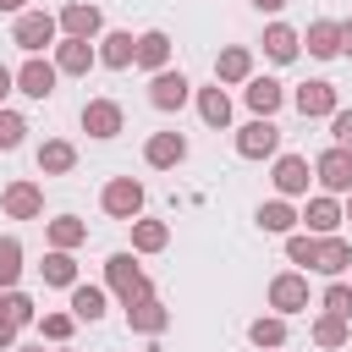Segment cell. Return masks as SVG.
I'll return each mask as SVG.
<instances>
[{
	"instance_id": "6da1fadb",
	"label": "cell",
	"mask_w": 352,
	"mask_h": 352,
	"mask_svg": "<svg viewBox=\"0 0 352 352\" xmlns=\"http://www.w3.org/2000/svg\"><path fill=\"white\" fill-rule=\"evenodd\" d=\"M104 286H110V297H116L121 308H132V302H143V297H160L154 280H148V270L138 264L132 248H121V253L104 258Z\"/></svg>"
},
{
	"instance_id": "7a4b0ae2",
	"label": "cell",
	"mask_w": 352,
	"mask_h": 352,
	"mask_svg": "<svg viewBox=\"0 0 352 352\" xmlns=\"http://www.w3.org/2000/svg\"><path fill=\"white\" fill-rule=\"evenodd\" d=\"M11 44L22 50V55H44V50H55L60 44V22H55V11H22V16H11Z\"/></svg>"
},
{
	"instance_id": "3957f363",
	"label": "cell",
	"mask_w": 352,
	"mask_h": 352,
	"mask_svg": "<svg viewBox=\"0 0 352 352\" xmlns=\"http://www.w3.org/2000/svg\"><path fill=\"white\" fill-rule=\"evenodd\" d=\"M143 198H148V192H143L138 176H110V182L99 187V209H104L110 220H126V226L143 214Z\"/></svg>"
},
{
	"instance_id": "277c9868",
	"label": "cell",
	"mask_w": 352,
	"mask_h": 352,
	"mask_svg": "<svg viewBox=\"0 0 352 352\" xmlns=\"http://www.w3.org/2000/svg\"><path fill=\"white\" fill-rule=\"evenodd\" d=\"M292 104H297L302 121H330V116L341 110V88H336L330 77H308V82L292 94Z\"/></svg>"
},
{
	"instance_id": "5b68a950",
	"label": "cell",
	"mask_w": 352,
	"mask_h": 352,
	"mask_svg": "<svg viewBox=\"0 0 352 352\" xmlns=\"http://www.w3.org/2000/svg\"><path fill=\"white\" fill-rule=\"evenodd\" d=\"M236 154H242V160H275V154H280V126H275V116L242 121V126H236Z\"/></svg>"
},
{
	"instance_id": "8992f818",
	"label": "cell",
	"mask_w": 352,
	"mask_h": 352,
	"mask_svg": "<svg viewBox=\"0 0 352 352\" xmlns=\"http://www.w3.org/2000/svg\"><path fill=\"white\" fill-rule=\"evenodd\" d=\"M314 182H319V192L346 198V192H352V148H346V143H330V148L314 160Z\"/></svg>"
},
{
	"instance_id": "52a82bcc",
	"label": "cell",
	"mask_w": 352,
	"mask_h": 352,
	"mask_svg": "<svg viewBox=\"0 0 352 352\" xmlns=\"http://www.w3.org/2000/svg\"><path fill=\"white\" fill-rule=\"evenodd\" d=\"M270 182L280 198H308V182H314V160L308 154H275L270 165Z\"/></svg>"
},
{
	"instance_id": "ba28073f",
	"label": "cell",
	"mask_w": 352,
	"mask_h": 352,
	"mask_svg": "<svg viewBox=\"0 0 352 352\" xmlns=\"http://www.w3.org/2000/svg\"><path fill=\"white\" fill-rule=\"evenodd\" d=\"M308 302H314V292H308V270H280V275L270 280V308H275V314L292 319V314H302Z\"/></svg>"
},
{
	"instance_id": "9c48e42d",
	"label": "cell",
	"mask_w": 352,
	"mask_h": 352,
	"mask_svg": "<svg viewBox=\"0 0 352 352\" xmlns=\"http://www.w3.org/2000/svg\"><path fill=\"white\" fill-rule=\"evenodd\" d=\"M55 22H60V38H99L104 33V11L94 0H66L55 11Z\"/></svg>"
},
{
	"instance_id": "30bf717a",
	"label": "cell",
	"mask_w": 352,
	"mask_h": 352,
	"mask_svg": "<svg viewBox=\"0 0 352 352\" xmlns=\"http://www.w3.org/2000/svg\"><path fill=\"white\" fill-rule=\"evenodd\" d=\"M77 121H82V132H88V138H99V143H110V138H121V132H126V110H121L116 99H88Z\"/></svg>"
},
{
	"instance_id": "8fae6325",
	"label": "cell",
	"mask_w": 352,
	"mask_h": 352,
	"mask_svg": "<svg viewBox=\"0 0 352 352\" xmlns=\"http://www.w3.org/2000/svg\"><path fill=\"white\" fill-rule=\"evenodd\" d=\"M0 209H6V220H38L44 214V187L28 182V176H16V182L0 187Z\"/></svg>"
},
{
	"instance_id": "7c38bea8",
	"label": "cell",
	"mask_w": 352,
	"mask_h": 352,
	"mask_svg": "<svg viewBox=\"0 0 352 352\" xmlns=\"http://www.w3.org/2000/svg\"><path fill=\"white\" fill-rule=\"evenodd\" d=\"M297 214H302V231H314V236H330V231L346 226V209H341L336 192H308V204Z\"/></svg>"
},
{
	"instance_id": "4fadbf2b",
	"label": "cell",
	"mask_w": 352,
	"mask_h": 352,
	"mask_svg": "<svg viewBox=\"0 0 352 352\" xmlns=\"http://www.w3.org/2000/svg\"><path fill=\"white\" fill-rule=\"evenodd\" d=\"M187 99H192V82H187V72L165 66V72H154V77H148V104H154V110H165V116H170V110H182Z\"/></svg>"
},
{
	"instance_id": "5bb4252c",
	"label": "cell",
	"mask_w": 352,
	"mask_h": 352,
	"mask_svg": "<svg viewBox=\"0 0 352 352\" xmlns=\"http://www.w3.org/2000/svg\"><path fill=\"white\" fill-rule=\"evenodd\" d=\"M50 60H55L60 77H88V72L99 66V44H94V38H60Z\"/></svg>"
},
{
	"instance_id": "9a60e30c",
	"label": "cell",
	"mask_w": 352,
	"mask_h": 352,
	"mask_svg": "<svg viewBox=\"0 0 352 352\" xmlns=\"http://www.w3.org/2000/svg\"><path fill=\"white\" fill-rule=\"evenodd\" d=\"M94 44H99V66H104V72H126V66H138V38H132L126 28H104Z\"/></svg>"
},
{
	"instance_id": "2e32d148",
	"label": "cell",
	"mask_w": 352,
	"mask_h": 352,
	"mask_svg": "<svg viewBox=\"0 0 352 352\" xmlns=\"http://www.w3.org/2000/svg\"><path fill=\"white\" fill-rule=\"evenodd\" d=\"M55 82H60V72H55V60H44V55H28V60L16 66V94H28V99H50Z\"/></svg>"
},
{
	"instance_id": "e0dca14e",
	"label": "cell",
	"mask_w": 352,
	"mask_h": 352,
	"mask_svg": "<svg viewBox=\"0 0 352 352\" xmlns=\"http://www.w3.org/2000/svg\"><path fill=\"white\" fill-rule=\"evenodd\" d=\"M253 226H258L264 236H292V231L302 226V214H297V204H292V198H280V192H275L270 204H258V209H253Z\"/></svg>"
},
{
	"instance_id": "ac0fdd59",
	"label": "cell",
	"mask_w": 352,
	"mask_h": 352,
	"mask_svg": "<svg viewBox=\"0 0 352 352\" xmlns=\"http://www.w3.org/2000/svg\"><path fill=\"white\" fill-rule=\"evenodd\" d=\"M187 160V138L182 132H148V143H143V165L148 170H176Z\"/></svg>"
},
{
	"instance_id": "d6986e66",
	"label": "cell",
	"mask_w": 352,
	"mask_h": 352,
	"mask_svg": "<svg viewBox=\"0 0 352 352\" xmlns=\"http://www.w3.org/2000/svg\"><path fill=\"white\" fill-rule=\"evenodd\" d=\"M253 77V50L248 44H226L220 55H214V82L220 88H242Z\"/></svg>"
},
{
	"instance_id": "ffe728a7",
	"label": "cell",
	"mask_w": 352,
	"mask_h": 352,
	"mask_svg": "<svg viewBox=\"0 0 352 352\" xmlns=\"http://www.w3.org/2000/svg\"><path fill=\"white\" fill-rule=\"evenodd\" d=\"M308 341L314 346H324V352H341V346H352V319H341V314H314L308 319Z\"/></svg>"
},
{
	"instance_id": "44dd1931",
	"label": "cell",
	"mask_w": 352,
	"mask_h": 352,
	"mask_svg": "<svg viewBox=\"0 0 352 352\" xmlns=\"http://www.w3.org/2000/svg\"><path fill=\"white\" fill-rule=\"evenodd\" d=\"M258 44H264V55H270V60H275V66H292V60H297V55H302V33H297V28H292V22H270V28H264V38H258Z\"/></svg>"
},
{
	"instance_id": "7402d4cb",
	"label": "cell",
	"mask_w": 352,
	"mask_h": 352,
	"mask_svg": "<svg viewBox=\"0 0 352 352\" xmlns=\"http://www.w3.org/2000/svg\"><path fill=\"white\" fill-rule=\"evenodd\" d=\"M192 104H198V121H204V126H214V132H226V126H231V94H226L220 82L192 88Z\"/></svg>"
},
{
	"instance_id": "603a6c76",
	"label": "cell",
	"mask_w": 352,
	"mask_h": 352,
	"mask_svg": "<svg viewBox=\"0 0 352 352\" xmlns=\"http://www.w3.org/2000/svg\"><path fill=\"white\" fill-rule=\"evenodd\" d=\"M126 330H132V336H165V330H170V308H165L160 297H143V302L126 308Z\"/></svg>"
},
{
	"instance_id": "cb8c5ba5",
	"label": "cell",
	"mask_w": 352,
	"mask_h": 352,
	"mask_svg": "<svg viewBox=\"0 0 352 352\" xmlns=\"http://www.w3.org/2000/svg\"><path fill=\"white\" fill-rule=\"evenodd\" d=\"M346 270H352V242H346L341 231L319 236V264H314V275H324V280H341Z\"/></svg>"
},
{
	"instance_id": "d4e9b609",
	"label": "cell",
	"mask_w": 352,
	"mask_h": 352,
	"mask_svg": "<svg viewBox=\"0 0 352 352\" xmlns=\"http://www.w3.org/2000/svg\"><path fill=\"white\" fill-rule=\"evenodd\" d=\"M242 99H248L253 116H275V110L286 104V88H280L275 77H258V72H253V77L242 82Z\"/></svg>"
},
{
	"instance_id": "484cf974",
	"label": "cell",
	"mask_w": 352,
	"mask_h": 352,
	"mask_svg": "<svg viewBox=\"0 0 352 352\" xmlns=\"http://www.w3.org/2000/svg\"><path fill=\"white\" fill-rule=\"evenodd\" d=\"M33 160H38V176H66V170H77V143L72 138H44Z\"/></svg>"
},
{
	"instance_id": "4316f807",
	"label": "cell",
	"mask_w": 352,
	"mask_h": 352,
	"mask_svg": "<svg viewBox=\"0 0 352 352\" xmlns=\"http://www.w3.org/2000/svg\"><path fill=\"white\" fill-rule=\"evenodd\" d=\"M66 308L77 314V324H99V319H104V308H110V286H88V280H77Z\"/></svg>"
},
{
	"instance_id": "83f0119b",
	"label": "cell",
	"mask_w": 352,
	"mask_h": 352,
	"mask_svg": "<svg viewBox=\"0 0 352 352\" xmlns=\"http://www.w3.org/2000/svg\"><path fill=\"white\" fill-rule=\"evenodd\" d=\"M302 50H308L314 60H336V55H341V22H330V16L308 22V33H302Z\"/></svg>"
},
{
	"instance_id": "f1b7e54d",
	"label": "cell",
	"mask_w": 352,
	"mask_h": 352,
	"mask_svg": "<svg viewBox=\"0 0 352 352\" xmlns=\"http://www.w3.org/2000/svg\"><path fill=\"white\" fill-rule=\"evenodd\" d=\"M138 66H143L148 77L170 66V33H165V28H143V33H138Z\"/></svg>"
},
{
	"instance_id": "f546056e",
	"label": "cell",
	"mask_w": 352,
	"mask_h": 352,
	"mask_svg": "<svg viewBox=\"0 0 352 352\" xmlns=\"http://www.w3.org/2000/svg\"><path fill=\"white\" fill-rule=\"evenodd\" d=\"M44 242L77 253V248L88 242V220H77V214H55V220H44Z\"/></svg>"
},
{
	"instance_id": "4dcf8cb0",
	"label": "cell",
	"mask_w": 352,
	"mask_h": 352,
	"mask_svg": "<svg viewBox=\"0 0 352 352\" xmlns=\"http://www.w3.org/2000/svg\"><path fill=\"white\" fill-rule=\"evenodd\" d=\"M165 248H170V226L138 214V220H132V253H165Z\"/></svg>"
},
{
	"instance_id": "1f68e13d",
	"label": "cell",
	"mask_w": 352,
	"mask_h": 352,
	"mask_svg": "<svg viewBox=\"0 0 352 352\" xmlns=\"http://www.w3.org/2000/svg\"><path fill=\"white\" fill-rule=\"evenodd\" d=\"M38 275H44V286H77V253H66V248H50L44 253V264H38Z\"/></svg>"
},
{
	"instance_id": "d6a6232c",
	"label": "cell",
	"mask_w": 352,
	"mask_h": 352,
	"mask_svg": "<svg viewBox=\"0 0 352 352\" xmlns=\"http://www.w3.org/2000/svg\"><path fill=\"white\" fill-rule=\"evenodd\" d=\"M286 314H258L253 324H248V341L258 346V352H275V346H286Z\"/></svg>"
},
{
	"instance_id": "836d02e7",
	"label": "cell",
	"mask_w": 352,
	"mask_h": 352,
	"mask_svg": "<svg viewBox=\"0 0 352 352\" xmlns=\"http://www.w3.org/2000/svg\"><path fill=\"white\" fill-rule=\"evenodd\" d=\"M286 264H297V270H314V264H319V236L297 226V231L286 236Z\"/></svg>"
},
{
	"instance_id": "e575fe53",
	"label": "cell",
	"mask_w": 352,
	"mask_h": 352,
	"mask_svg": "<svg viewBox=\"0 0 352 352\" xmlns=\"http://www.w3.org/2000/svg\"><path fill=\"white\" fill-rule=\"evenodd\" d=\"M16 280H22V242L6 231L0 236V292H11Z\"/></svg>"
},
{
	"instance_id": "d590c367",
	"label": "cell",
	"mask_w": 352,
	"mask_h": 352,
	"mask_svg": "<svg viewBox=\"0 0 352 352\" xmlns=\"http://www.w3.org/2000/svg\"><path fill=\"white\" fill-rule=\"evenodd\" d=\"M72 330H77V314H72V308H66V314H38V336H44V341L66 346V341H72Z\"/></svg>"
},
{
	"instance_id": "8d00e7d4",
	"label": "cell",
	"mask_w": 352,
	"mask_h": 352,
	"mask_svg": "<svg viewBox=\"0 0 352 352\" xmlns=\"http://www.w3.org/2000/svg\"><path fill=\"white\" fill-rule=\"evenodd\" d=\"M319 308H324V314H341V319H352V286H346V280H330V286L319 292Z\"/></svg>"
},
{
	"instance_id": "74e56055",
	"label": "cell",
	"mask_w": 352,
	"mask_h": 352,
	"mask_svg": "<svg viewBox=\"0 0 352 352\" xmlns=\"http://www.w3.org/2000/svg\"><path fill=\"white\" fill-rule=\"evenodd\" d=\"M22 138H28V121H22L16 110H6V104H0V154L22 148Z\"/></svg>"
},
{
	"instance_id": "f35d334b",
	"label": "cell",
	"mask_w": 352,
	"mask_h": 352,
	"mask_svg": "<svg viewBox=\"0 0 352 352\" xmlns=\"http://www.w3.org/2000/svg\"><path fill=\"white\" fill-rule=\"evenodd\" d=\"M6 308H11V319H16L22 330H28V324H38V302H33L28 292H16V286H11V292H6Z\"/></svg>"
},
{
	"instance_id": "ab89813d",
	"label": "cell",
	"mask_w": 352,
	"mask_h": 352,
	"mask_svg": "<svg viewBox=\"0 0 352 352\" xmlns=\"http://www.w3.org/2000/svg\"><path fill=\"white\" fill-rule=\"evenodd\" d=\"M16 336H22V324L11 319V308H6V292H0V352H11V346H16Z\"/></svg>"
},
{
	"instance_id": "60d3db41",
	"label": "cell",
	"mask_w": 352,
	"mask_h": 352,
	"mask_svg": "<svg viewBox=\"0 0 352 352\" xmlns=\"http://www.w3.org/2000/svg\"><path fill=\"white\" fill-rule=\"evenodd\" d=\"M330 143H346L352 148V110H336L330 116Z\"/></svg>"
},
{
	"instance_id": "b9f144b4",
	"label": "cell",
	"mask_w": 352,
	"mask_h": 352,
	"mask_svg": "<svg viewBox=\"0 0 352 352\" xmlns=\"http://www.w3.org/2000/svg\"><path fill=\"white\" fill-rule=\"evenodd\" d=\"M6 94H16V72L0 60V104H6Z\"/></svg>"
},
{
	"instance_id": "7bdbcfd3",
	"label": "cell",
	"mask_w": 352,
	"mask_h": 352,
	"mask_svg": "<svg viewBox=\"0 0 352 352\" xmlns=\"http://www.w3.org/2000/svg\"><path fill=\"white\" fill-rule=\"evenodd\" d=\"M253 11H264V16H275V11H286V0H248Z\"/></svg>"
},
{
	"instance_id": "ee69618b",
	"label": "cell",
	"mask_w": 352,
	"mask_h": 352,
	"mask_svg": "<svg viewBox=\"0 0 352 352\" xmlns=\"http://www.w3.org/2000/svg\"><path fill=\"white\" fill-rule=\"evenodd\" d=\"M28 11V0H0V16H22Z\"/></svg>"
},
{
	"instance_id": "f6af8a7d",
	"label": "cell",
	"mask_w": 352,
	"mask_h": 352,
	"mask_svg": "<svg viewBox=\"0 0 352 352\" xmlns=\"http://www.w3.org/2000/svg\"><path fill=\"white\" fill-rule=\"evenodd\" d=\"M341 55H352V16L341 22Z\"/></svg>"
},
{
	"instance_id": "bcb514c9",
	"label": "cell",
	"mask_w": 352,
	"mask_h": 352,
	"mask_svg": "<svg viewBox=\"0 0 352 352\" xmlns=\"http://www.w3.org/2000/svg\"><path fill=\"white\" fill-rule=\"evenodd\" d=\"M11 352H44V346H11Z\"/></svg>"
},
{
	"instance_id": "7dc6e473",
	"label": "cell",
	"mask_w": 352,
	"mask_h": 352,
	"mask_svg": "<svg viewBox=\"0 0 352 352\" xmlns=\"http://www.w3.org/2000/svg\"><path fill=\"white\" fill-rule=\"evenodd\" d=\"M341 209H346V220H352V192H346V204H341Z\"/></svg>"
},
{
	"instance_id": "c3c4849f",
	"label": "cell",
	"mask_w": 352,
	"mask_h": 352,
	"mask_svg": "<svg viewBox=\"0 0 352 352\" xmlns=\"http://www.w3.org/2000/svg\"><path fill=\"white\" fill-rule=\"evenodd\" d=\"M138 352H160V346H138Z\"/></svg>"
},
{
	"instance_id": "681fc988",
	"label": "cell",
	"mask_w": 352,
	"mask_h": 352,
	"mask_svg": "<svg viewBox=\"0 0 352 352\" xmlns=\"http://www.w3.org/2000/svg\"><path fill=\"white\" fill-rule=\"evenodd\" d=\"M55 352H72V346H55Z\"/></svg>"
},
{
	"instance_id": "f907efd6",
	"label": "cell",
	"mask_w": 352,
	"mask_h": 352,
	"mask_svg": "<svg viewBox=\"0 0 352 352\" xmlns=\"http://www.w3.org/2000/svg\"><path fill=\"white\" fill-rule=\"evenodd\" d=\"M275 352H280V346H275Z\"/></svg>"
}]
</instances>
